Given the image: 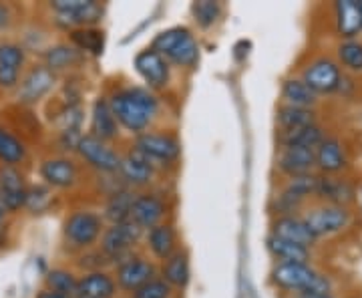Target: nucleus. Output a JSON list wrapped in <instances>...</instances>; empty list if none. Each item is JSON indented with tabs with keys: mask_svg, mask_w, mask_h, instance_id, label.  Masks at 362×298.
<instances>
[{
	"mask_svg": "<svg viewBox=\"0 0 362 298\" xmlns=\"http://www.w3.org/2000/svg\"><path fill=\"white\" fill-rule=\"evenodd\" d=\"M37 298H66V297H63V294H57V292H52V290L47 288V290H40L39 297Z\"/></svg>",
	"mask_w": 362,
	"mask_h": 298,
	"instance_id": "46",
	"label": "nucleus"
},
{
	"mask_svg": "<svg viewBox=\"0 0 362 298\" xmlns=\"http://www.w3.org/2000/svg\"><path fill=\"white\" fill-rule=\"evenodd\" d=\"M151 49L157 51L169 65L180 69H194L199 61V45L185 26H171L168 30H161L157 35Z\"/></svg>",
	"mask_w": 362,
	"mask_h": 298,
	"instance_id": "3",
	"label": "nucleus"
},
{
	"mask_svg": "<svg viewBox=\"0 0 362 298\" xmlns=\"http://www.w3.org/2000/svg\"><path fill=\"white\" fill-rule=\"evenodd\" d=\"M316 183H318V176L316 173H306V176H296V178H288L284 183V192L296 195L302 202L310 200L312 195H316Z\"/></svg>",
	"mask_w": 362,
	"mask_h": 298,
	"instance_id": "38",
	"label": "nucleus"
},
{
	"mask_svg": "<svg viewBox=\"0 0 362 298\" xmlns=\"http://www.w3.org/2000/svg\"><path fill=\"white\" fill-rule=\"evenodd\" d=\"M276 168L286 178H296V176H306L312 173L316 168V157L312 149H302V147H280L276 156Z\"/></svg>",
	"mask_w": 362,
	"mask_h": 298,
	"instance_id": "17",
	"label": "nucleus"
},
{
	"mask_svg": "<svg viewBox=\"0 0 362 298\" xmlns=\"http://www.w3.org/2000/svg\"><path fill=\"white\" fill-rule=\"evenodd\" d=\"M192 14L197 26L202 28H209L218 23L221 14V4L214 2V0H202V2H194L192 4Z\"/></svg>",
	"mask_w": 362,
	"mask_h": 298,
	"instance_id": "39",
	"label": "nucleus"
},
{
	"mask_svg": "<svg viewBox=\"0 0 362 298\" xmlns=\"http://www.w3.org/2000/svg\"><path fill=\"white\" fill-rule=\"evenodd\" d=\"M25 156V145L18 142L13 133L0 130V161L6 166H14V164H21Z\"/></svg>",
	"mask_w": 362,
	"mask_h": 298,
	"instance_id": "37",
	"label": "nucleus"
},
{
	"mask_svg": "<svg viewBox=\"0 0 362 298\" xmlns=\"http://www.w3.org/2000/svg\"><path fill=\"white\" fill-rule=\"evenodd\" d=\"M361 11H362V0H361Z\"/></svg>",
	"mask_w": 362,
	"mask_h": 298,
	"instance_id": "48",
	"label": "nucleus"
},
{
	"mask_svg": "<svg viewBox=\"0 0 362 298\" xmlns=\"http://www.w3.org/2000/svg\"><path fill=\"white\" fill-rule=\"evenodd\" d=\"M109 103L117 123L133 135L145 133L159 111V99L147 87L119 89L109 97Z\"/></svg>",
	"mask_w": 362,
	"mask_h": 298,
	"instance_id": "1",
	"label": "nucleus"
},
{
	"mask_svg": "<svg viewBox=\"0 0 362 298\" xmlns=\"http://www.w3.org/2000/svg\"><path fill=\"white\" fill-rule=\"evenodd\" d=\"M8 18H11V11L4 4H0V26L8 25Z\"/></svg>",
	"mask_w": 362,
	"mask_h": 298,
	"instance_id": "44",
	"label": "nucleus"
},
{
	"mask_svg": "<svg viewBox=\"0 0 362 298\" xmlns=\"http://www.w3.org/2000/svg\"><path fill=\"white\" fill-rule=\"evenodd\" d=\"M300 79L320 97V95H332V93L340 91L344 73L334 59L316 57L302 69V77Z\"/></svg>",
	"mask_w": 362,
	"mask_h": 298,
	"instance_id": "8",
	"label": "nucleus"
},
{
	"mask_svg": "<svg viewBox=\"0 0 362 298\" xmlns=\"http://www.w3.org/2000/svg\"><path fill=\"white\" fill-rule=\"evenodd\" d=\"M276 123L280 127V133H286V131H296L302 130V127H308V125H314L318 121H316V111L314 109L280 105L278 113H276Z\"/></svg>",
	"mask_w": 362,
	"mask_h": 298,
	"instance_id": "31",
	"label": "nucleus"
},
{
	"mask_svg": "<svg viewBox=\"0 0 362 298\" xmlns=\"http://www.w3.org/2000/svg\"><path fill=\"white\" fill-rule=\"evenodd\" d=\"M266 248L278 262H298V264H310V248L300 246L294 242L282 240L278 236L266 238Z\"/></svg>",
	"mask_w": 362,
	"mask_h": 298,
	"instance_id": "30",
	"label": "nucleus"
},
{
	"mask_svg": "<svg viewBox=\"0 0 362 298\" xmlns=\"http://www.w3.org/2000/svg\"><path fill=\"white\" fill-rule=\"evenodd\" d=\"M51 8L59 16L57 23L61 26H71L73 30L101 23L105 13L103 4L95 0H54L51 2Z\"/></svg>",
	"mask_w": 362,
	"mask_h": 298,
	"instance_id": "7",
	"label": "nucleus"
},
{
	"mask_svg": "<svg viewBox=\"0 0 362 298\" xmlns=\"http://www.w3.org/2000/svg\"><path fill=\"white\" fill-rule=\"evenodd\" d=\"M117 282L103 270L87 273L78 278V297L83 298H115Z\"/></svg>",
	"mask_w": 362,
	"mask_h": 298,
	"instance_id": "25",
	"label": "nucleus"
},
{
	"mask_svg": "<svg viewBox=\"0 0 362 298\" xmlns=\"http://www.w3.org/2000/svg\"><path fill=\"white\" fill-rule=\"evenodd\" d=\"M189 276H192V268H189V254H187V250H177L161 266V278L171 288H185V286L189 285Z\"/></svg>",
	"mask_w": 362,
	"mask_h": 298,
	"instance_id": "27",
	"label": "nucleus"
},
{
	"mask_svg": "<svg viewBox=\"0 0 362 298\" xmlns=\"http://www.w3.org/2000/svg\"><path fill=\"white\" fill-rule=\"evenodd\" d=\"M47 286L49 290L63 294L66 298H77L78 297V278L69 270L63 268H54L47 274Z\"/></svg>",
	"mask_w": 362,
	"mask_h": 298,
	"instance_id": "36",
	"label": "nucleus"
},
{
	"mask_svg": "<svg viewBox=\"0 0 362 298\" xmlns=\"http://www.w3.org/2000/svg\"><path fill=\"white\" fill-rule=\"evenodd\" d=\"M25 65V51L16 45H0V87L13 89Z\"/></svg>",
	"mask_w": 362,
	"mask_h": 298,
	"instance_id": "24",
	"label": "nucleus"
},
{
	"mask_svg": "<svg viewBox=\"0 0 362 298\" xmlns=\"http://www.w3.org/2000/svg\"><path fill=\"white\" fill-rule=\"evenodd\" d=\"M135 197H137V194L131 188L119 190L113 195H109L103 207V220L109 222V226L131 220V207H133Z\"/></svg>",
	"mask_w": 362,
	"mask_h": 298,
	"instance_id": "29",
	"label": "nucleus"
},
{
	"mask_svg": "<svg viewBox=\"0 0 362 298\" xmlns=\"http://www.w3.org/2000/svg\"><path fill=\"white\" fill-rule=\"evenodd\" d=\"M83 123V111L77 103H66L65 109L57 115V125L63 131H81Z\"/></svg>",
	"mask_w": 362,
	"mask_h": 298,
	"instance_id": "40",
	"label": "nucleus"
},
{
	"mask_svg": "<svg viewBox=\"0 0 362 298\" xmlns=\"http://www.w3.org/2000/svg\"><path fill=\"white\" fill-rule=\"evenodd\" d=\"M54 85V73L47 67H35L28 71L18 87V101L26 105L39 103Z\"/></svg>",
	"mask_w": 362,
	"mask_h": 298,
	"instance_id": "20",
	"label": "nucleus"
},
{
	"mask_svg": "<svg viewBox=\"0 0 362 298\" xmlns=\"http://www.w3.org/2000/svg\"><path fill=\"white\" fill-rule=\"evenodd\" d=\"M337 35L342 40L356 39L362 33V11L358 0H340L334 4Z\"/></svg>",
	"mask_w": 362,
	"mask_h": 298,
	"instance_id": "22",
	"label": "nucleus"
},
{
	"mask_svg": "<svg viewBox=\"0 0 362 298\" xmlns=\"http://www.w3.org/2000/svg\"><path fill=\"white\" fill-rule=\"evenodd\" d=\"M131 298H171V286L163 278H153L135 290Z\"/></svg>",
	"mask_w": 362,
	"mask_h": 298,
	"instance_id": "41",
	"label": "nucleus"
},
{
	"mask_svg": "<svg viewBox=\"0 0 362 298\" xmlns=\"http://www.w3.org/2000/svg\"><path fill=\"white\" fill-rule=\"evenodd\" d=\"M40 176L52 188L66 190L77 183L78 169L69 157H52L40 166Z\"/></svg>",
	"mask_w": 362,
	"mask_h": 298,
	"instance_id": "23",
	"label": "nucleus"
},
{
	"mask_svg": "<svg viewBox=\"0 0 362 298\" xmlns=\"http://www.w3.org/2000/svg\"><path fill=\"white\" fill-rule=\"evenodd\" d=\"M337 63L342 71L362 75V40H340L337 45Z\"/></svg>",
	"mask_w": 362,
	"mask_h": 298,
	"instance_id": "35",
	"label": "nucleus"
},
{
	"mask_svg": "<svg viewBox=\"0 0 362 298\" xmlns=\"http://www.w3.org/2000/svg\"><path fill=\"white\" fill-rule=\"evenodd\" d=\"M361 197H362V190H361Z\"/></svg>",
	"mask_w": 362,
	"mask_h": 298,
	"instance_id": "49",
	"label": "nucleus"
},
{
	"mask_svg": "<svg viewBox=\"0 0 362 298\" xmlns=\"http://www.w3.org/2000/svg\"><path fill=\"white\" fill-rule=\"evenodd\" d=\"M105 232L103 216H99L97 212L90 210H78L75 214H71L65 222V240L73 248L78 250H87L90 248Z\"/></svg>",
	"mask_w": 362,
	"mask_h": 298,
	"instance_id": "6",
	"label": "nucleus"
},
{
	"mask_svg": "<svg viewBox=\"0 0 362 298\" xmlns=\"http://www.w3.org/2000/svg\"><path fill=\"white\" fill-rule=\"evenodd\" d=\"M90 135L105 143L113 142L119 135V123H117L111 103H109L107 97H99L93 103V109H90Z\"/></svg>",
	"mask_w": 362,
	"mask_h": 298,
	"instance_id": "21",
	"label": "nucleus"
},
{
	"mask_svg": "<svg viewBox=\"0 0 362 298\" xmlns=\"http://www.w3.org/2000/svg\"><path fill=\"white\" fill-rule=\"evenodd\" d=\"M77 154L85 164H89L90 168L97 169L99 173H119L121 156L109 143L93 137L90 133L81 137V142L77 145Z\"/></svg>",
	"mask_w": 362,
	"mask_h": 298,
	"instance_id": "10",
	"label": "nucleus"
},
{
	"mask_svg": "<svg viewBox=\"0 0 362 298\" xmlns=\"http://www.w3.org/2000/svg\"><path fill=\"white\" fill-rule=\"evenodd\" d=\"M133 67H135L137 75L145 81L147 89L159 91V89H165L169 85L171 67H169L168 61H165L159 52L153 51L151 47H149V49H143L141 52L135 55Z\"/></svg>",
	"mask_w": 362,
	"mask_h": 298,
	"instance_id": "11",
	"label": "nucleus"
},
{
	"mask_svg": "<svg viewBox=\"0 0 362 298\" xmlns=\"http://www.w3.org/2000/svg\"><path fill=\"white\" fill-rule=\"evenodd\" d=\"M296 298H334L332 294H322V292H306V294H298Z\"/></svg>",
	"mask_w": 362,
	"mask_h": 298,
	"instance_id": "45",
	"label": "nucleus"
},
{
	"mask_svg": "<svg viewBox=\"0 0 362 298\" xmlns=\"http://www.w3.org/2000/svg\"><path fill=\"white\" fill-rule=\"evenodd\" d=\"M302 218H304L306 226L310 228L312 236L316 240L344 232L352 224V214H350L349 207L322 204V202L318 206L308 207Z\"/></svg>",
	"mask_w": 362,
	"mask_h": 298,
	"instance_id": "5",
	"label": "nucleus"
},
{
	"mask_svg": "<svg viewBox=\"0 0 362 298\" xmlns=\"http://www.w3.org/2000/svg\"><path fill=\"white\" fill-rule=\"evenodd\" d=\"M81 61H83V52L75 49L73 45H54L45 52V63H47L45 67L51 69L52 73L69 71V69L77 67Z\"/></svg>",
	"mask_w": 362,
	"mask_h": 298,
	"instance_id": "33",
	"label": "nucleus"
},
{
	"mask_svg": "<svg viewBox=\"0 0 362 298\" xmlns=\"http://www.w3.org/2000/svg\"><path fill=\"white\" fill-rule=\"evenodd\" d=\"M71 40L73 47L83 52H89L99 57L105 49V33L97 26H85V28H75L71 30Z\"/></svg>",
	"mask_w": 362,
	"mask_h": 298,
	"instance_id": "34",
	"label": "nucleus"
},
{
	"mask_svg": "<svg viewBox=\"0 0 362 298\" xmlns=\"http://www.w3.org/2000/svg\"><path fill=\"white\" fill-rule=\"evenodd\" d=\"M4 214H6V207L2 206V202H0V226H2V220H4Z\"/></svg>",
	"mask_w": 362,
	"mask_h": 298,
	"instance_id": "47",
	"label": "nucleus"
},
{
	"mask_svg": "<svg viewBox=\"0 0 362 298\" xmlns=\"http://www.w3.org/2000/svg\"><path fill=\"white\" fill-rule=\"evenodd\" d=\"M26 190L23 173L13 166L0 169V202L6 212H16L26 204Z\"/></svg>",
	"mask_w": 362,
	"mask_h": 298,
	"instance_id": "18",
	"label": "nucleus"
},
{
	"mask_svg": "<svg viewBox=\"0 0 362 298\" xmlns=\"http://www.w3.org/2000/svg\"><path fill=\"white\" fill-rule=\"evenodd\" d=\"M282 99L284 105L304 107V109H314L318 105V95L302 79L296 77H288L282 81Z\"/></svg>",
	"mask_w": 362,
	"mask_h": 298,
	"instance_id": "32",
	"label": "nucleus"
},
{
	"mask_svg": "<svg viewBox=\"0 0 362 298\" xmlns=\"http://www.w3.org/2000/svg\"><path fill=\"white\" fill-rule=\"evenodd\" d=\"M316 197H320L322 204H334V206L349 207L356 197L354 183L342 178V176H318L316 183Z\"/></svg>",
	"mask_w": 362,
	"mask_h": 298,
	"instance_id": "14",
	"label": "nucleus"
},
{
	"mask_svg": "<svg viewBox=\"0 0 362 298\" xmlns=\"http://www.w3.org/2000/svg\"><path fill=\"white\" fill-rule=\"evenodd\" d=\"M52 195L51 190L49 188H45V185H37V188H33V190H28V194H26V204L35 214L37 212H45L49 204H51Z\"/></svg>",
	"mask_w": 362,
	"mask_h": 298,
	"instance_id": "42",
	"label": "nucleus"
},
{
	"mask_svg": "<svg viewBox=\"0 0 362 298\" xmlns=\"http://www.w3.org/2000/svg\"><path fill=\"white\" fill-rule=\"evenodd\" d=\"M143 232L145 230L133 220L123 222V224H111L105 228L99 250L109 258L111 264L119 266V264L133 258V248L135 244H139Z\"/></svg>",
	"mask_w": 362,
	"mask_h": 298,
	"instance_id": "4",
	"label": "nucleus"
},
{
	"mask_svg": "<svg viewBox=\"0 0 362 298\" xmlns=\"http://www.w3.org/2000/svg\"><path fill=\"white\" fill-rule=\"evenodd\" d=\"M272 285L286 292L306 294V292H322L330 294L332 285L328 276L314 270L310 264H298V262H276L270 273Z\"/></svg>",
	"mask_w": 362,
	"mask_h": 298,
	"instance_id": "2",
	"label": "nucleus"
},
{
	"mask_svg": "<svg viewBox=\"0 0 362 298\" xmlns=\"http://www.w3.org/2000/svg\"><path fill=\"white\" fill-rule=\"evenodd\" d=\"M326 137H328V135H326V131H324L322 125L314 123V125L302 127V130L280 133L278 142H280V147H302V149H312V151H316V147H318Z\"/></svg>",
	"mask_w": 362,
	"mask_h": 298,
	"instance_id": "28",
	"label": "nucleus"
},
{
	"mask_svg": "<svg viewBox=\"0 0 362 298\" xmlns=\"http://www.w3.org/2000/svg\"><path fill=\"white\" fill-rule=\"evenodd\" d=\"M270 234L306 248H312L318 242L312 236L310 228L306 226V222H304L302 216H280V218H274L270 224Z\"/></svg>",
	"mask_w": 362,
	"mask_h": 298,
	"instance_id": "19",
	"label": "nucleus"
},
{
	"mask_svg": "<svg viewBox=\"0 0 362 298\" xmlns=\"http://www.w3.org/2000/svg\"><path fill=\"white\" fill-rule=\"evenodd\" d=\"M119 176L127 188H145L153 182L156 166L147 157H143L137 149H131L127 156L121 157Z\"/></svg>",
	"mask_w": 362,
	"mask_h": 298,
	"instance_id": "15",
	"label": "nucleus"
},
{
	"mask_svg": "<svg viewBox=\"0 0 362 298\" xmlns=\"http://www.w3.org/2000/svg\"><path fill=\"white\" fill-rule=\"evenodd\" d=\"M77 298H83V297H77Z\"/></svg>",
	"mask_w": 362,
	"mask_h": 298,
	"instance_id": "50",
	"label": "nucleus"
},
{
	"mask_svg": "<svg viewBox=\"0 0 362 298\" xmlns=\"http://www.w3.org/2000/svg\"><path fill=\"white\" fill-rule=\"evenodd\" d=\"M83 268H87L89 273H97V270H101L105 264H111L109 258L105 256L101 250H95V252H87V254H83L81 256V262H78Z\"/></svg>",
	"mask_w": 362,
	"mask_h": 298,
	"instance_id": "43",
	"label": "nucleus"
},
{
	"mask_svg": "<svg viewBox=\"0 0 362 298\" xmlns=\"http://www.w3.org/2000/svg\"><path fill=\"white\" fill-rule=\"evenodd\" d=\"M147 246L151 254L159 260H165L177 252V234L171 224H157L147 230Z\"/></svg>",
	"mask_w": 362,
	"mask_h": 298,
	"instance_id": "26",
	"label": "nucleus"
},
{
	"mask_svg": "<svg viewBox=\"0 0 362 298\" xmlns=\"http://www.w3.org/2000/svg\"><path fill=\"white\" fill-rule=\"evenodd\" d=\"M314 157H316V169L322 176H340L349 166L346 149L338 137H326L316 147Z\"/></svg>",
	"mask_w": 362,
	"mask_h": 298,
	"instance_id": "16",
	"label": "nucleus"
},
{
	"mask_svg": "<svg viewBox=\"0 0 362 298\" xmlns=\"http://www.w3.org/2000/svg\"><path fill=\"white\" fill-rule=\"evenodd\" d=\"M156 273L157 270L156 266H153V262L139 258V256H133L127 262H123V264L117 266V288H121V290L133 294L143 285H147L149 280L157 278Z\"/></svg>",
	"mask_w": 362,
	"mask_h": 298,
	"instance_id": "12",
	"label": "nucleus"
},
{
	"mask_svg": "<svg viewBox=\"0 0 362 298\" xmlns=\"http://www.w3.org/2000/svg\"><path fill=\"white\" fill-rule=\"evenodd\" d=\"M143 157H147L153 166H168L173 164L181 154V143L171 133H153L145 131L135 137V147Z\"/></svg>",
	"mask_w": 362,
	"mask_h": 298,
	"instance_id": "9",
	"label": "nucleus"
},
{
	"mask_svg": "<svg viewBox=\"0 0 362 298\" xmlns=\"http://www.w3.org/2000/svg\"><path fill=\"white\" fill-rule=\"evenodd\" d=\"M168 214V204L161 195L145 192L137 194L133 207H131V220L139 224L143 230H151L157 224H163Z\"/></svg>",
	"mask_w": 362,
	"mask_h": 298,
	"instance_id": "13",
	"label": "nucleus"
}]
</instances>
